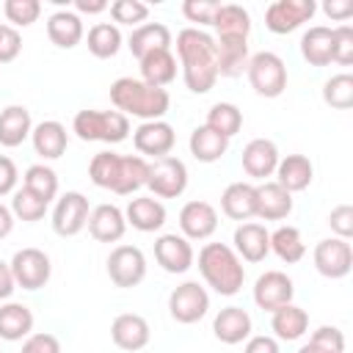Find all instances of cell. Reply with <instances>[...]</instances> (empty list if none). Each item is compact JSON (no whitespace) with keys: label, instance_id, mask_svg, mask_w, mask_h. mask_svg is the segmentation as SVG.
Returning a JSON list of instances; mask_svg holds the SVG:
<instances>
[{"label":"cell","instance_id":"obj_11","mask_svg":"<svg viewBox=\"0 0 353 353\" xmlns=\"http://www.w3.org/2000/svg\"><path fill=\"white\" fill-rule=\"evenodd\" d=\"M88 215H91V207H88V199L77 190H69L63 193L58 201H55V210H52V229L55 234L61 237H74L85 229L88 223Z\"/></svg>","mask_w":353,"mask_h":353},{"label":"cell","instance_id":"obj_41","mask_svg":"<svg viewBox=\"0 0 353 353\" xmlns=\"http://www.w3.org/2000/svg\"><path fill=\"white\" fill-rule=\"evenodd\" d=\"M22 188H28L30 193H36L41 201L50 204V201L58 196V174H55L50 165L36 163V165H30V168L25 171V176H22Z\"/></svg>","mask_w":353,"mask_h":353},{"label":"cell","instance_id":"obj_6","mask_svg":"<svg viewBox=\"0 0 353 353\" xmlns=\"http://www.w3.org/2000/svg\"><path fill=\"white\" fill-rule=\"evenodd\" d=\"M146 188L152 190L154 199H179L188 188V168L179 157L165 154L154 163H149V176Z\"/></svg>","mask_w":353,"mask_h":353},{"label":"cell","instance_id":"obj_3","mask_svg":"<svg viewBox=\"0 0 353 353\" xmlns=\"http://www.w3.org/2000/svg\"><path fill=\"white\" fill-rule=\"evenodd\" d=\"M199 270L218 295H237L245 281L243 259L226 243H207L199 251Z\"/></svg>","mask_w":353,"mask_h":353},{"label":"cell","instance_id":"obj_42","mask_svg":"<svg viewBox=\"0 0 353 353\" xmlns=\"http://www.w3.org/2000/svg\"><path fill=\"white\" fill-rule=\"evenodd\" d=\"M119 160H121V154H116V152H97L88 163L91 182L97 188L113 190V182H116V174H119Z\"/></svg>","mask_w":353,"mask_h":353},{"label":"cell","instance_id":"obj_1","mask_svg":"<svg viewBox=\"0 0 353 353\" xmlns=\"http://www.w3.org/2000/svg\"><path fill=\"white\" fill-rule=\"evenodd\" d=\"M182 66V80L193 94H207L218 80L215 66V39L201 28H182L176 33V55Z\"/></svg>","mask_w":353,"mask_h":353},{"label":"cell","instance_id":"obj_27","mask_svg":"<svg viewBox=\"0 0 353 353\" xmlns=\"http://www.w3.org/2000/svg\"><path fill=\"white\" fill-rule=\"evenodd\" d=\"M33 132V121H30V110L25 105H8L0 110V146L14 149L19 143H25Z\"/></svg>","mask_w":353,"mask_h":353},{"label":"cell","instance_id":"obj_43","mask_svg":"<svg viewBox=\"0 0 353 353\" xmlns=\"http://www.w3.org/2000/svg\"><path fill=\"white\" fill-rule=\"evenodd\" d=\"M323 102L336 110H347L353 105V74L342 72V74L328 77L323 85Z\"/></svg>","mask_w":353,"mask_h":353},{"label":"cell","instance_id":"obj_23","mask_svg":"<svg viewBox=\"0 0 353 353\" xmlns=\"http://www.w3.org/2000/svg\"><path fill=\"white\" fill-rule=\"evenodd\" d=\"M292 212V193H287L276 179H265L256 185V218L262 221H284Z\"/></svg>","mask_w":353,"mask_h":353},{"label":"cell","instance_id":"obj_5","mask_svg":"<svg viewBox=\"0 0 353 353\" xmlns=\"http://www.w3.org/2000/svg\"><path fill=\"white\" fill-rule=\"evenodd\" d=\"M245 74H248L251 88L265 99H276L287 88V66L276 52L262 50V52L251 55L248 66H245Z\"/></svg>","mask_w":353,"mask_h":353},{"label":"cell","instance_id":"obj_44","mask_svg":"<svg viewBox=\"0 0 353 353\" xmlns=\"http://www.w3.org/2000/svg\"><path fill=\"white\" fill-rule=\"evenodd\" d=\"M11 212H14V218L33 223V221H41V218H44V212H47V201H41V199H39L36 193H30L28 188H19V190H14Z\"/></svg>","mask_w":353,"mask_h":353},{"label":"cell","instance_id":"obj_14","mask_svg":"<svg viewBox=\"0 0 353 353\" xmlns=\"http://www.w3.org/2000/svg\"><path fill=\"white\" fill-rule=\"evenodd\" d=\"M132 143H135V149L141 152V157L143 154H149V157H154V160H160V157H165V154H171V149H174V143H176V132H174V127L168 124V121H141L135 130H132Z\"/></svg>","mask_w":353,"mask_h":353},{"label":"cell","instance_id":"obj_37","mask_svg":"<svg viewBox=\"0 0 353 353\" xmlns=\"http://www.w3.org/2000/svg\"><path fill=\"white\" fill-rule=\"evenodd\" d=\"M301 55L312 66H328L331 63V28L314 25L301 36Z\"/></svg>","mask_w":353,"mask_h":353},{"label":"cell","instance_id":"obj_24","mask_svg":"<svg viewBox=\"0 0 353 353\" xmlns=\"http://www.w3.org/2000/svg\"><path fill=\"white\" fill-rule=\"evenodd\" d=\"M124 218L138 232H157L165 223V207L154 196H135V199H130Z\"/></svg>","mask_w":353,"mask_h":353},{"label":"cell","instance_id":"obj_47","mask_svg":"<svg viewBox=\"0 0 353 353\" xmlns=\"http://www.w3.org/2000/svg\"><path fill=\"white\" fill-rule=\"evenodd\" d=\"M331 61H336L339 66L353 63V28L350 25L331 28Z\"/></svg>","mask_w":353,"mask_h":353},{"label":"cell","instance_id":"obj_39","mask_svg":"<svg viewBox=\"0 0 353 353\" xmlns=\"http://www.w3.org/2000/svg\"><path fill=\"white\" fill-rule=\"evenodd\" d=\"M121 50V30L113 22H97L88 30V52L94 58H113Z\"/></svg>","mask_w":353,"mask_h":353},{"label":"cell","instance_id":"obj_18","mask_svg":"<svg viewBox=\"0 0 353 353\" xmlns=\"http://www.w3.org/2000/svg\"><path fill=\"white\" fill-rule=\"evenodd\" d=\"M110 339L116 347L121 350H143L152 339V328L149 323L141 317V314H132V312H124L119 314L113 323H110Z\"/></svg>","mask_w":353,"mask_h":353},{"label":"cell","instance_id":"obj_35","mask_svg":"<svg viewBox=\"0 0 353 353\" xmlns=\"http://www.w3.org/2000/svg\"><path fill=\"white\" fill-rule=\"evenodd\" d=\"M188 146H190V154H193L199 163H215V160H221V157L226 154L229 138H223V135H218L215 130H210L207 124H201V127H196V130L190 132Z\"/></svg>","mask_w":353,"mask_h":353},{"label":"cell","instance_id":"obj_46","mask_svg":"<svg viewBox=\"0 0 353 353\" xmlns=\"http://www.w3.org/2000/svg\"><path fill=\"white\" fill-rule=\"evenodd\" d=\"M108 8H110L113 22H119V25H132V28H138V25H143V19L149 17V6L141 3V0H116V3H110Z\"/></svg>","mask_w":353,"mask_h":353},{"label":"cell","instance_id":"obj_53","mask_svg":"<svg viewBox=\"0 0 353 353\" xmlns=\"http://www.w3.org/2000/svg\"><path fill=\"white\" fill-rule=\"evenodd\" d=\"M17 179H19V174H17L14 160H11V157H6V154H0V196L14 193Z\"/></svg>","mask_w":353,"mask_h":353},{"label":"cell","instance_id":"obj_45","mask_svg":"<svg viewBox=\"0 0 353 353\" xmlns=\"http://www.w3.org/2000/svg\"><path fill=\"white\" fill-rule=\"evenodd\" d=\"M3 14L11 22V28H28L39 19L41 14V3L39 0H6L3 3Z\"/></svg>","mask_w":353,"mask_h":353},{"label":"cell","instance_id":"obj_40","mask_svg":"<svg viewBox=\"0 0 353 353\" xmlns=\"http://www.w3.org/2000/svg\"><path fill=\"white\" fill-rule=\"evenodd\" d=\"M210 130H215L218 135L223 138H234L243 127V110L232 102H215L210 110H207V121H204Z\"/></svg>","mask_w":353,"mask_h":353},{"label":"cell","instance_id":"obj_4","mask_svg":"<svg viewBox=\"0 0 353 353\" xmlns=\"http://www.w3.org/2000/svg\"><path fill=\"white\" fill-rule=\"evenodd\" d=\"M72 130L80 141L121 143L130 135V119L119 110H80L72 121Z\"/></svg>","mask_w":353,"mask_h":353},{"label":"cell","instance_id":"obj_17","mask_svg":"<svg viewBox=\"0 0 353 353\" xmlns=\"http://www.w3.org/2000/svg\"><path fill=\"white\" fill-rule=\"evenodd\" d=\"M248 39L243 36H215V66L218 77H240L248 66Z\"/></svg>","mask_w":353,"mask_h":353},{"label":"cell","instance_id":"obj_28","mask_svg":"<svg viewBox=\"0 0 353 353\" xmlns=\"http://www.w3.org/2000/svg\"><path fill=\"white\" fill-rule=\"evenodd\" d=\"M127 47L138 61L154 50H171V30L163 22H143V25L132 28Z\"/></svg>","mask_w":353,"mask_h":353},{"label":"cell","instance_id":"obj_16","mask_svg":"<svg viewBox=\"0 0 353 353\" xmlns=\"http://www.w3.org/2000/svg\"><path fill=\"white\" fill-rule=\"evenodd\" d=\"M179 229L188 240H207L218 229V212L210 201L193 199L179 210Z\"/></svg>","mask_w":353,"mask_h":353},{"label":"cell","instance_id":"obj_20","mask_svg":"<svg viewBox=\"0 0 353 353\" xmlns=\"http://www.w3.org/2000/svg\"><path fill=\"white\" fill-rule=\"evenodd\" d=\"M251 328H254L251 314L243 306H223L212 320V334L223 345H240L243 339L251 336Z\"/></svg>","mask_w":353,"mask_h":353},{"label":"cell","instance_id":"obj_7","mask_svg":"<svg viewBox=\"0 0 353 353\" xmlns=\"http://www.w3.org/2000/svg\"><path fill=\"white\" fill-rule=\"evenodd\" d=\"M207 309H210V295L199 281H182L168 295V312L182 325L199 323L207 314Z\"/></svg>","mask_w":353,"mask_h":353},{"label":"cell","instance_id":"obj_33","mask_svg":"<svg viewBox=\"0 0 353 353\" xmlns=\"http://www.w3.org/2000/svg\"><path fill=\"white\" fill-rule=\"evenodd\" d=\"M33 331V312L25 303H3L0 306V339L6 342H19L30 336Z\"/></svg>","mask_w":353,"mask_h":353},{"label":"cell","instance_id":"obj_21","mask_svg":"<svg viewBox=\"0 0 353 353\" xmlns=\"http://www.w3.org/2000/svg\"><path fill=\"white\" fill-rule=\"evenodd\" d=\"M232 243L234 254L245 262H262L270 254V232L262 223H240Z\"/></svg>","mask_w":353,"mask_h":353},{"label":"cell","instance_id":"obj_8","mask_svg":"<svg viewBox=\"0 0 353 353\" xmlns=\"http://www.w3.org/2000/svg\"><path fill=\"white\" fill-rule=\"evenodd\" d=\"M8 265H11L17 287L22 290H41L52 276L50 256L41 248H19Z\"/></svg>","mask_w":353,"mask_h":353},{"label":"cell","instance_id":"obj_12","mask_svg":"<svg viewBox=\"0 0 353 353\" xmlns=\"http://www.w3.org/2000/svg\"><path fill=\"white\" fill-rule=\"evenodd\" d=\"M312 259H314V268L320 276L325 279H345L353 268V248L347 240H339V237H325L314 245L312 251Z\"/></svg>","mask_w":353,"mask_h":353},{"label":"cell","instance_id":"obj_54","mask_svg":"<svg viewBox=\"0 0 353 353\" xmlns=\"http://www.w3.org/2000/svg\"><path fill=\"white\" fill-rule=\"evenodd\" d=\"M243 353H281V350H279V339L276 336L259 334V336H248L245 339Z\"/></svg>","mask_w":353,"mask_h":353},{"label":"cell","instance_id":"obj_59","mask_svg":"<svg viewBox=\"0 0 353 353\" xmlns=\"http://www.w3.org/2000/svg\"><path fill=\"white\" fill-rule=\"evenodd\" d=\"M298 353H331V350H323V347H317V345H312V342H306Z\"/></svg>","mask_w":353,"mask_h":353},{"label":"cell","instance_id":"obj_58","mask_svg":"<svg viewBox=\"0 0 353 353\" xmlns=\"http://www.w3.org/2000/svg\"><path fill=\"white\" fill-rule=\"evenodd\" d=\"M11 229H14V212H11V207L0 204V240L8 237Z\"/></svg>","mask_w":353,"mask_h":353},{"label":"cell","instance_id":"obj_55","mask_svg":"<svg viewBox=\"0 0 353 353\" xmlns=\"http://www.w3.org/2000/svg\"><path fill=\"white\" fill-rule=\"evenodd\" d=\"M323 11H325L331 19L345 22L347 17H353V3H350V0H328V3L323 6Z\"/></svg>","mask_w":353,"mask_h":353},{"label":"cell","instance_id":"obj_2","mask_svg":"<svg viewBox=\"0 0 353 353\" xmlns=\"http://www.w3.org/2000/svg\"><path fill=\"white\" fill-rule=\"evenodd\" d=\"M110 102L116 105L119 113L124 116H135L141 121H160L168 108H171V97L165 88L149 85L143 80L135 77H119L110 85Z\"/></svg>","mask_w":353,"mask_h":353},{"label":"cell","instance_id":"obj_31","mask_svg":"<svg viewBox=\"0 0 353 353\" xmlns=\"http://www.w3.org/2000/svg\"><path fill=\"white\" fill-rule=\"evenodd\" d=\"M138 63H141V80L149 85L165 88L176 77V58L171 50H154V52L143 55Z\"/></svg>","mask_w":353,"mask_h":353},{"label":"cell","instance_id":"obj_52","mask_svg":"<svg viewBox=\"0 0 353 353\" xmlns=\"http://www.w3.org/2000/svg\"><path fill=\"white\" fill-rule=\"evenodd\" d=\"M22 353H61V342L52 334H30L22 342Z\"/></svg>","mask_w":353,"mask_h":353},{"label":"cell","instance_id":"obj_49","mask_svg":"<svg viewBox=\"0 0 353 353\" xmlns=\"http://www.w3.org/2000/svg\"><path fill=\"white\" fill-rule=\"evenodd\" d=\"M312 345L323 347V350H331V353H345V334L336 328V325H320L312 331L309 336Z\"/></svg>","mask_w":353,"mask_h":353},{"label":"cell","instance_id":"obj_26","mask_svg":"<svg viewBox=\"0 0 353 353\" xmlns=\"http://www.w3.org/2000/svg\"><path fill=\"white\" fill-rule=\"evenodd\" d=\"M221 210L232 221H248L256 215V185L251 182H232L221 193Z\"/></svg>","mask_w":353,"mask_h":353},{"label":"cell","instance_id":"obj_29","mask_svg":"<svg viewBox=\"0 0 353 353\" xmlns=\"http://www.w3.org/2000/svg\"><path fill=\"white\" fill-rule=\"evenodd\" d=\"M30 141H33V149L39 157L44 160H58L63 152H66V143H69V132L61 121H39L30 132Z\"/></svg>","mask_w":353,"mask_h":353},{"label":"cell","instance_id":"obj_15","mask_svg":"<svg viewBox=\"0 0 353 353\" xmlns=\"http://www.w3.org/2000/svg\"><path fill=\"white\" fill-rule=\"evenodd\" d=\"M154 259L165 273H185L193 268V245L188 237L171 232V234H160L154 240Z\"/></svg>","mask_w":353,"mask_h":353},{"label":"cell","instance_id":"obj_50","mask_svg":"<svg viewBox=\"0 0 353 353\" xmlns=\"http://www.w3.org/2000/svg\"><path fill=\"white\" fill-rule=\"evenodd\" d=\"M22 52V36L8 22H0V63H11Z\"/></svg>","mask_w":353,"mask_h":353},{"label":"cell","instance_id":"obj_22","mask_svg":"<svg viewBox=\"0 0 353 353\" xmlns=\"http://www.w3.org/2000/svg\"><path fill=\"white\" fill-rule=\"evenodd\" d=\"M276 165H279V149H276L273 141L254 138V141L245 143V149H243V171L248 176L268 179V176H273Z\"/></svg>","mask_w":353,"mask_h":353},{"label":"cell","instance_id":"obj_51","mask_svg":"<svg viewBox=\"0 0 353 353\" xmlns=\"http://www.w3.org/2000/svg\"><path fill=\"white\" fill-rule=\"evenodd\" d=\"M328 226L339 240H350V234H353V207L350 204L334 207L331 215H328Z\"/></svg>","mask_w":353,"mask_h":353},{"label":"cell","instance_id":"obj_56","mask_svg":"<svg viewBox=\"0 0 353 353\" xmlns=\"http://www.w3.org/2000/svg\"><path fill=\"white\" fill-rule=\"evenodd\" d=\"M14 290H17V281H14V273H11V265L0 259V301H8Z\"/></svg>","mask_w":353,"mask_h":353},{"label":"cell","instance_id":"obj_57","mask_svg":"<svg viewBox=\"0 0 353 353\" xmlns=\"http://www.w3.org/2000/svg\"><path fill=\"white\" fill-rule=\"evenodd\" d=\"M74 14L80 17V14H102V11H108V3L105 0H74Z\"/></svg>","mask_w":353,"mask_h":353},{"label":"cell","instance_id":"obj_38","mask_svg":"<svg viewBox=\"0 0 353 353\" xmlns=\"http://www.w3.org/2000/svg\"><path fill=\"white\" fill-rule=\"evenodd\" d=\"M270 251L281 262L295 265L306 256V243H303V237L295 226H279L276 232H270Z\"/></svg>","mask_w":353,"mask_h":353},{"label":"cell","instance_id":"obj_34","mask_svg":"<svg viewBox=\"0 0 353 353\" xmlns=\"http://www.w3.org/2000/svg\"><path fill=\"white\" fill-rule=\"evenodd\" d=\"M146 176H149V163L141 154H121L119 174H116V182H113V193L130 196V193L146 188Z\"/></svg>","mask_w":353,"mask_h":353},{"label":"cell","instance_id":"obj_30","mask_svg":"<svg viewBox=\"0 0 353 353\" xmlns=\"http://www.w3.org/2000/svg\"><path fill=\"white\" fill-rule=\"evenodd\" d=\"M83 19L74 14V11H55V14H50L47 17V39L55 44V47H61V50H72V47H77L80 44V39H83Z\"/></svg>","mask_w":353,"mask_h":353},{"label":"cell","instance_id":"obj_9","mask_svg":"<svg viewBox=\"0 0 353 353\" xmlns=\"http://www.w3.org/2000/svg\"><path fill=\"white\" fill-rule=\"evenodd\" d=\"M108 276L116 287L130 290L146 279V256L138 245H116L108 256Z\"/></svg>","mask_w":353,"mask_h":353},{"label":"cell","instance_id":"obj_32","mask_svg":"<svg viewBox=\"0 0 353 353\" xmlns=\"http://www.w3.org/2000/svg\"><path fill=\"white\" fill-rule=\"evenodd\" d=\"M270 314H273L270 328H273L276 339H281V342H295L309 331V314L295 303H287V306H281Z\"/></svg>","mask_w":353,"mask_h":353},{"label":"cell","instance_id":"obj_25","mask_svg":"<svg viewBox=\"0 0 353 353\" xmlns=\"http://www.w3.org/2000/svg\"><path fill=\"white\" fill-rule=\"evenodd\" d=\"M273 174H276V182L287 193H298V190H306L312 185L314 165L306 154H287V157H279V165Z\"/></svg>","mask_w":353,"mask_h":353},{"label":"cell","instance_id":"obj_13","mask_svg":"<svg viewBox=\"0 0 353 353\" xmlns=\"http://www.w3.org/2000/svg\"><path fill=\"white\" fill-rule=\"evenodd\" d=\"M292 295H295L292 279L281 270H265L254 281V303L262 312H276V309L292 303Z\"/></svg>","mask_w":353,"mask_h":353},{"label":"cell","instance_id":"obj_10","mask_svg":"<svg viewBox=\"0 0 353 353\" xmlns=\"http://www.w3.org/2000/svg\"><path fill=\"white\" fill-rule=\"evenodd\" d=\"M314 11H317L314 0H276L265 8V28L270 33L284 36L298 30L303 22H309Z\"/></svg>","mask_w":353,"mask_h":353},{"label":"cell","instance_id":"obj_48","mask_svg":"<svg viewBox=\"0 0 353 353\" xmlns=\"http://www.w3.org/2000/svg\"><path fill=\"white\" fill-rule=\"evenodd\" d=\"M218 8H221V3H215V0H185L182 3L185 19L188 22H199V25H212Z\"/></svg>","mask_w":353,"mask_h":353},{"label":"cell","instance_id":"obj_36","mask_svg":"<svg viewBox=\"0 0 353 353\" xmlns=\"http://www.w3.org/2000/svg\"><path fill=\"white\" fill-rule=\"evenodd\" d=\"M212 28L218 36H243L248 39L251 33V14L237 6V3H221L215 19H212Z\"/></svg>","mask_w":353,"mask_h":353},{"label":"cell","instance_id":"obj_19","mask_svg":"<svg viewBox=\"0 0 353 353\" xmlns=\"http://www.w3.org/2000/svg\"><path fill=\"white\" fill-rule=\"evenodd\" d=\"M85 226L97 243H119L127 232V218L116 204H97Z\"/></svg>","mask_w":353,"mask_h":353}]
</instances>
